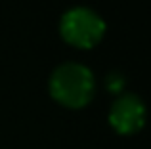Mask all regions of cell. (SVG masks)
<instances>
[{
  "label": "cell",
  "mask_w": 151,
  "mask_h": 149,
  "mask_svg": "<svg viewBox=\"0 0 151 149\" xmlns=\"http://www.w3.org/2000/svg\"><path fill=\"white\" fill-rule=\"evenodd\" d=\"M59 31L67 42L78 48H90L101 40L105 33V21L90 8L75 6L61 15Z\"/></svg>",
  "instance_id": "obj_2"
},
{
  "label": "cell",
  "mask_w": 151,
  "mask_h": 149,
  "mask_svg": "<svg viewBox=\"0 0 151 149\" xmlns=\"http://www.w3.org/2000/svg\"><path fill=\"white\" fill-rule=\"evenodd\" d=\"M94 74L82 63H63L50 77V94L65 107H84L94 96Z\"/></svg>",
  "instance_id": "obj_1"
},
{
  "label": "cell",
  "mask_w": 151,
  "mask_h": 149,
  "mask_svg": "<svg viewBox=\"0 0 151 149\" xmlns=\"http://www.w3.org/2000/svg\"><path fill=\"white\" fill-rule=\"evenodd\" d=\"M107 88L111 90V92H121L122 84H124V80H122V74L121 73H111L109 77H107Z\"/></svg>",
  "instance_id": "obj_4"
},
{
  "label": "cell",
  "mask_w": 151,
  "mask_h": 149,
  "mask_svg": "<svg viewBox=\"0 0 151 149\" xmlns=\"http://www.w3.org/2000/svg\"><path fill=\"white\" fill-rule=\"evenodd\" d=\"M109 122L119 134H136L145 122L144 101L134 94H124L117 97L111 105Z\"/></svg>",
  "instance_id": "obj_3"
}]
</instances>
